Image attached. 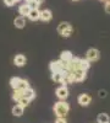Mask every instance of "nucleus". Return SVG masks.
I'll use <instances>...</instances> for the list:
<instances>
[{"label":"nucleus","mask_w":110,"mask_h":123,"mask_svg":"<svg viewBox=\"0 0 110 123\" xmlns=\"http://www.w3.org/2000/svg\"><path fill=\"white\" fill-rule=\"evenodd\" d=\"M68 111H70V106L65 101H59L54 106V113L56 115V117H66Z\"/></svg>","instance_id":"f257e3e1"},{"label":"nucleus","mask_w":110,"mask_h":123,"mask_svg":"<svg viewBox=\"0 0 110 123\" xmlns=\"http://www.w3.org/2000/svg\"><path fill=\"white\" fill-rule=\"evenodd\" d=\"M72 78H73V83L77 81V83H81V81L86 80L87 78V74H86V70H82V69H76L72 71Z\"/></svg>","instance_id":"f03ea898"},{"label":"nucleus","mask_w":110,"mask_h":123,"mask_svg":"<svg viewBox=\"0 0 110 123\" xmlns=\"http://www.w3.org/2000/svg\"><path fill=\"white\" fill-rule=\"evenodd\" d=\"M99 57H100V53H99V50L95 49V48H91L87 50L86 53V58L89 60V62H97L99 59Z\"/></svg>","instance_id":"7ed1b4c3"},{"label":"nucleus","mask_w":110,"mask_h":123,"mask_svg":"<svg viewBox=\"0 0 110 123\" xmlns=\"http://www.w3.org/2000/svg\"><path fill=\"white\" fill-rule=\"evenodd\" d=\"M56 96H58V98H60V100H66L67 96H68V90H67V87H66L65 85L58 87V89H56Z\"/></svg>","instance_id":"20e7f679"},{"label":"nucleus","mask_w":110,"mask_h":123,"mask_svg":"<svg viewBox=\"0 0 110 123\" xmlns=\"http://www.w3.org/2000/svg\"><path fill=\"white\" fill-rule=\"evenodd\" d=\"M92 102V97L89 96L88 94H82V95H79L78 96V104L81 105V106H88L89 104Z\"/></svg>","instance_id":"39448f33"},{"label":"nucleus","mask_w":110,"mask_h":123,"mask_svg":"<svg viewBox=\"0 0 110 123\" xmlns=\"http://www.w3.org/2000/svg\"><path fill=\"white\" fill-rule=\"evenodd\" d=\"M52 17H53L52 11H50V10H48V9H45V10H43V11H41V17H39V20L47 22V21H50Z\"/></svg>","instance_id":"423d86ee"},{"label":"nucleus","mask_w":110,"mask_h":123,"mask_svg":"<svg viewBox=\"0 0 110 123\" xmlns=\"http://www.w3.org/2000/svg\"><path fill=\"white\" fill-rule=\"evenodd\" d=\"M27 16L31 21H37V20H39V17H41V11H39L38 9H31V11H29V14Z\"/></svg>","instance_id":"0eeeda50"},{"label":"nucleus","mask_w":110,"mask_h":123,"mask_svg":"<svg viewBox=\"0 0 110 123\" xmlns=\"http://www.w3.org/2000/svg\"><path fill=\"white\" fill-rule=\"evenodd\" d=\"M14 63H15V65H17V67H23V65L26 64V57L22 55V54H17V55L15 57V59H14Z\"/></svg>","instance_id":"6e6552de"},{"label":"nucleus","mask_w":110,"mask_h":123,"mask_svg":"<svg viewBox=\"0 0 110 123\" xmlns=\"http://www.w3.org/2000/svg\"><path fill=\"white\" fill-rule=\"evenodd\" d=\"M50 70H52V73H55V71H63L61 60L52 62V63H50Z\"/></svg>","instance_id":"1a4fd4ad"},{"label":"nucleus","mask_w":110,"mask_h":123,"mask_svg":"<svg viewBox=\"0 0 110 123\" xmlns=\"http://www.w3.org/2000/svg\"><path fill=\"white\" fill-rule=\"evenodd\" d=\"M29 11H31V7H29V5L27 3H25L23 5H21L18 7V12L21 16H27L29 14Z\"/></svg>","instance_id":"9d476101"},{"label":"nucleus","mask_w":110,"mask_h":123,"mask_svg":"<svg viewBox=\"0 0 110 123\" xmlns=\"http://www.w3.org/2000/svg\"><path fill=\"white\" fill-rule=\"evenodd\" d=\"M14 25L17 27V28H23L25 25H26V20H25V16H18L15 18L14 21Z\"/></svg>","instance_id":"9b49d317"},{"label":"nucleus","mask_w":110,"mask_h":123,"mask_svg":"<svg viewBox=\"0 0 110 123\" xmlns=\"http://www.w3.org/2000/svg\"><path fill=\"white\" fill-rule=\"evenodd\" d=\"M23 111H25V107L17 104V105L14 106V108H12V115L16 116V117H20V116L23 115Z\"/></svg>","instance_id":"f8f14e48"},{"label":"nucleus","mask_w":110,"mask_h":123,"mask_svg":"<svg viewBox=\"0 0 110 123\" xmlns=\"http://www.w3.org/2000/svg\"><path fill=\"white\" fill-rule=\"evenodd\" d=\"M52 79L55 83H63L64 79V71H55V73L52 74Z\"/></svg>","instance_id":"ddd939ff"},{"label":"nucleus","mask_w":110,"mask_h":123,"mask_svg":"<svg viewBox=\"0 0 110 123\" xmlns=\"http://www.w3.org/2000/svg\"><path fill=\"white\" fill-rule=\"evenodd\" d=\"M70 28H72V26L70 25L68 22H61V24H59V26H58V32L61 35L63 32H65V31H67Z\"/></svg>","instance_id":"4468645a"},{"label":"nucleus","mask_w":110,"mask_h":123,"mask_svg":"<svg viewBox=\"0 0 110 123\" xmlns=\"http://www.w3.org/2000/svg\"><path fill=\"white\" fill-rule=\"evenodd\" d=\"M72 58H73V55L70 50H64V52H61V54H60V59L65 60V62H70Z\"/></svg>","instance_id":"2eb2a0df"},{"label":"nucleus","mask_w":110,"mask_h":123,"mask_svg":"<svg viewBox=\"0 0 110 123\" xmlns=\"http://www.w3.org/2000/svg\"><path fill=\"white\" fill-rule=\"evenodd\" d=\"M34 96H36V94H34L33 89H31V87H28V89H26V90L23 91V97L28 98L29 101L33 100V98H34Z\"/></svg>","instance_id":"dca6fc26"},{"label":"nucleus","mask_w":110,"mask_h":123,"mask_svg":"<svg viewBox=\"0 0 110 123\" xmlns=\"http://www.w3.org/2000/svg\"><path fill=\"white\" fill-rule=\"evenodd\" d=\"M23 91L25 90H21V89H15L14 90V94H12V98H14V101H18L21 97H23Z\"/></svg>","instance_id":"f3484780"},{"label":"nucleus","mask_w":110,"mask_h":123,"mask_svg":"<svg viewBox=\"0 0 110 123\" xmlns=\"http://www.w3.org/2000/svg\"><path fill=\"white\" fill-rule=\"evenodd\" d=\"M91 62H89L87 58L86 59H79V69H82V70H88L89 69V67H91Z\"/></svg>","instance_id":"a211bd4d"},{"label":"nucleus","mask_w":110,"mask_h":123,"mask_svg":"<svg viewBox=\"0 0 110 123\" xmlns=\"http://www.w3.org/2000/svg\"><path fill=\"white\" fill-rule=\"evenodd\" d=\"M97 121H98V123H109L110 117L106 113H99V116L97 117Z\"/></svg>","instance_id":"6ab92c4d"},{"label":"nucleus","mask_w":110,"mask_h":123,"mask_svg":"<svg viewBox=\"0 0 110 123\" xmlns=\"http://www.w3.org/2000/svg\"><path fill=\"white\" fill-rule=\"evenodd\" d=\"M29 87V84L27 80H23V79H20V83H18V86L17 89H21V90H26Z\"/></svg>","instance_id":"aec40b11"},{"label":"nucleus","mask_w":110,"mask_h":123,"mask_svg":"<svg viewBox=\"0 0 110 123\" xmlns=\"http://www.w3.org/2000/svg\"><path fill=\"white\" fill-rule=\"evenodd\" d=\"M20 79H21V78H12L11 80H10V85H11V87H12L14 90L17 89L18 83H20Z\"/></svg>","instance_id":"412c9836"},{"label":"nucleus","mask_w":110,"mask_h":123,"mask_svg":"<svg viewBox=\"0 0 110 123\" xmlns=\"http://www.w3.org/2000/svg\"><path fill=\"white\" fill-rule=\"evenodd\" d=\"M17 104H18V105H21V106H23V107H26V106L29 104V100L26 98V97H21V98L17 101Z\"/></svg>","instance_id":"4be33fe9"},{"label":"nucleus","mask_w":110,"mask_h":123,"mask_svg":"<svg viewBox=\"0 0 110 123\" xmlns=\"http://www.w3.org/2000/svg\"><path fill=\"white\" fill-rule=\"evenodd\" d=\"M104 10H105V12L110 15V0H106L105 4H104Z\"/></svg>","instance_id":"5701e85b"},{"label":"nucleus","mask_w":110,"mask_h":123,"mask_svg":"<svg viewBox=\"0 0 110 123\" xmlns=\"http://www.w3.org/2000/svg\"><path fill=\"white\" fill-rule=\"evenodd\" d=\"M16 3V0H4V4L6 6H14Z\"/></svg>","instance_id":"b1692460"},{"label":"nucleus","mask_w":110,"mask_h":123,"mask_svg":"<svg viewBox=\"0 0 110 123\" xmlns=\"http://www.w3.org/2000/svg\"><path fill=\"white\" fill-rule=\"evenodd\" d=\"M27 4L29 5V7H31V9H38V6H39V4L36 3L34 0H33V1H31V3H27Z\"/></svg>","instance_id":"393cba45"},{"label":"nucleus","mask_w":110,"mask_h":123,"mask_svg":"<svg viewBox=\"0 0 110 123\" xmlns=\"http://www.w3.org/2000/svg\"><path fill=\"white\" fill-rule=\"evenodd\" d=\"M98 95H99V97H100V98H104V97H106V91L105 90H99Z\"/></svg>","instance_id":"a878e982"},{"label":"nucleus","mask_w":110,"mask_h":123,"mask_svg":"<svg viewBox=\"0 0 110 123\" xmlns=\"http://www.w3.org/2000/svg\"><path fill=\"white\" fill-rule=\"evenodd\" d=\"M55 123H66V119H65V117H58Z\"/></svg>","instance_id":"bb28decb"},{"label":"nucleus","mask_w":110,"mask_h":123,"mask_svg":"<svg viewBox=\"0 0 110 123\" xmlns=\"http://www.w3.org/2000/svg\"><path fill=\"white\" fill-rule=\"evenodd\" d=\"M36 3H38V4H41V3H43V0H34Z\"/></svg>","instance_id":"cd10ccee"},{"label":"nucleus","mask_w":110,"mask_h":123,"mask_svg":"<svg viewBox=\"0 0 110 123\" xmlns=\"http://www.w3.org/2000/svg\"><path fill=\"white\" fill-rule=\"evenodd\" d=\"M26 3H31V1H33V0H25Z\"/></svg>","instance_id":"c85d7f7f"},{"label":"nucleus","mask_w":110,"mask_h":123,"mask_svg":"<svg viewBox=\"0 0 110 123\" xmlns=\"http://www.w3.org/2000/svg\"><path fill=\"white\" fill-rule=\"evenodd\" d=\"M100 1H106V0H100Z\"/></svg>","instance_id":"c756f323"},{"label":"nucleus","mask_w":110,"mask_h":123,"mask_svg":"<svg viewBox=\"0 0 110 123\" xmlns=\"http://www.w3.org/2000/svg\"><path fill=\"white\" fill-rule=\"evenodd\" d=\"M16 1H20V0H16Z\"/></svg>","instance_id":"7c9ffc66"},{"label":"nucleus","mask_w":110,"mask_h":123,"mask_svg":"<svg viewBox=\"0 0 110 123\" xmlns=\"http://www.w3.org/2000/svg\"><path fill=\"white\" fill-rule=\"evenodd\" d=\"M73 1H77V0H73Z\"/></svg>","instance_id":"2f4dec72"}]
</instances>
